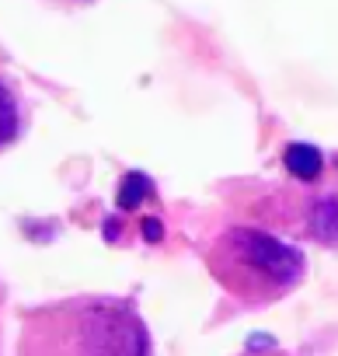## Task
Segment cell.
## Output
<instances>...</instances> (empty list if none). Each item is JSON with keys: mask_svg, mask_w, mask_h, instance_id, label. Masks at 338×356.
<instances>
[{"mask_svg": "<svg viewBox=\"0 0 338 356\" xmlns=\"http://www.w3.org/2000/svg\"><path fill=\"white\" fill-rule=\"evenodd\" d=\"M241 210L276 224L279 231H296L307 241L338 248V168H324L317 182H296L293 189L265 186L258 196H244Z\"/></svg>", "mask_w": 338, "mask_h": 356, "instance_id": "cell-3", "label": "cell"}, {"mask_svg": "<svg viewBox=\"0 0 338 356\" xmlns=\"http://www.w3.org/2000/svg\"><path fill=\"white\" fill-rule=\"evenodd\" d=\"M25 126H28V105H25L18 84L0 74V154L22 140Z\"/></svg>", "mask_w": 338, "mask_h": 356, "instance_id": "cell-4", "label": "cell"}, {"mask_svg": "<svg viewBox=\"0 0 338 356\" xmlns=\"http://www.w3.org/2000/svg\"><path fill=\"white\" fill-rule=\"evenodd\" d=\"M203 266L241 307L276 304L307 276L303 252L262 224H230L203 248Z\"/></svg>", "mask_w": 338, "mask_h": 356, "instance_id": "cell-2", "label": "cell"}, {"mask_svg": "<svg viewBox=\"0 0 338 356\" xmlns=\"http://www.w3.org/2000/svg\"><path fill=\"white\" fill-rule=\"evenodd\" d=\"M53 4H63V8H84V4H91V0H53Z\"/></svg>", "mask_w": 338, "mask_h": 356, "instance_id": "cell-7", "label": "cell"}, {"mask_svg": "<svg viewBox=\"0 0 338 356\" xmlns=\"http://www.w3.org/2000/svg\"><path fill=\"white\" fill-rule=\"evenodd\" d=\"M0 335H4V286H0Z\"/></svg>", "mask_w": 338, "mask_h": 356, "instance_id": "cell-8", "label": "cell"}, {"mask_svg": "<svg viewBox=\"0 0 338 356\" xmlns=\"http://www.w3.org/2000/svg\"><path fill=\"white\" fill-rule=\"evenodd\" d=\"M282 164H286V171L293 175V182H317V178L324 175V168H328L324 154L314 150L310 143H293V147L286 150Z\"/></svg>", "mask_w": 338, "mask_h": 356, "instance_id": "cell-5", "label": "cell"}, {"mask_svg": "<svg viewBox=\"0 0 338 356\" xmlns=\"http://www.w3.org/2000/svg\"><path fill=\"white\" fill-rule=\"evenodd\" d=\"M15 356H153V339L136 300L77 293L25 307Z\"/></svg>", "mask_w": 338, "mask_h": 356, "instance_id": "cell-1", "label": "cell"}, {"mask_svg": "<svg viewBox=\"0 0 338 356\" xmlns=\"http://www.w3.org/2000/svg\"><path fill=\"white\" fill-rule=\"evenodd\" d=\"M237 356H289V353L279 349V346H272V342H258V346H248V349L237 353Z\"/></svg>", "mask_w": 338, "mask_h": 356, "instance_id": "cell-6", "label": "cell"}]
</instances>
